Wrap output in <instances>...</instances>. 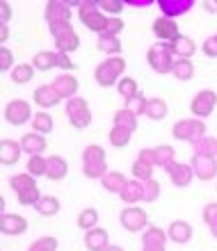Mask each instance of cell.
<instances>
[{
  "instance_id": "6da1fadb",
  "label": "cell",
  "mask_w": 217,
  "mask_h": 251,
  "mask_svg": "<svg viewBox=\"0 0 217 251\" xmlns=\"http://www.w3.org/2000/svg\"><path fill=\"white\" fill-rule=\"evenodd\" d=\"M106 151L99 144H89L82 151V174L87 178H103L108 174Z\"/></svg>"
},
{
  "instance_id": "7a4b0ae2",
  "label": "cell",
  "mask_w": 217,
  "mask_h": 251,
  "mask_svg": "<svg viewBox=\"0 0 217 251\" xmlns=\"http://www.w3.org/2000/svg\"><path fill=\"white\" fill-rule=\"evenodd\" d=\"M124 69H126V60L124 57H108L106 62H101L94 71V78L101 87H112L117 85L119 80L124 78Z\"/></svg>"
},
{
  "instance_id": "3957f363",
  "label": "cell",
  "mask_w": 217,
  "mask_h": 251,
  "mask_svg": "<svg viewBox=\"0 0 217 251\" xmlns=\"http://www.w3.org/2000/svg\"><path fill=\"white\" fill-rule=\"evenodd\" d=\"M78 19H80V23H82L85 27H89L92 32L103 34V30H106L108 19H110V16H106V14L101 12L99 2L89 0V2H82V5H80V9H78Z\"/></svg>"
},
{
  "instance_id": "277c9868",
  "label": "cell",
  "mask_w": 217,
  "mask_h": 251,
  "mask_svg": "<svg viewBox=\"0 0 217 251\" xmlns=\"http://www.w3.org/2000/svg\"><path fill=\"white\" fill-rule=\"evenodd\" d=\"M146 60H149V66H151L156 73H160V75L171 73L174 62H176V60H174V55H171L169 44H163V41H158V44H153V46L149 48Z\"/></svg>"
},
{
  "instance_id": "5b68a950",
  "label": "cell",
  "mask_w": 217,
  "mask_h": 251,
  "mask_svg": "<svg viewBox=\"0 0 217 251\" xmlns=\"http://www.w3.org/2000/svg\"><path fill=\"white\" fill-rule=\"evenodd\" d=\"M51 34H53V39H55V48H57V53L71 55L73 50H78L80 37H78V32L71 27V23L51 25Z\"/></svg>"
},
{
  "instance_id": "8992f818",
  "label": "cell",
  "mask_w": 217,
  "mask_h": 251,
  "mask_svg": "<svg viewBox=\"0 0 217 251\" xmlns=\"http://www.w3.org/2000/svg\"><path fill=\"white\" fill-rule=\"evenodd\" d=\"M66 117H69V121H71L73 128H78V130H85L87 126L92 124V110H89V103H87L85 99H80V96H76V99L66 100Z\"/></svg>"
},
{
  "instance_id": "52a82bcc",
  "label": "cell",
  "mask_w": 217,
  "mask_h": 251,
  "mask_svg": "<svg viewBox=\"0 0 217 251\" xmlns=\"http://www.w3.org/2000/svg\"><path fill=\"white\" fill-rule=\"evenodd\" d=\"M171 135H174V139H178V142H190L192 144L194 139L206 135V124L201 119H181L174 124Z\"/></svg>"
},
{
  "instance_id": "ba28073f",
  "label": "cell",
  "mask_w": 217,
  "mask_h": 251,
  "mask_svg": "<svg viewBox=\"0 0 217 251\" xmlns=\"http://www.w3.org/2000/svg\"><path fill=\"white\" fill-rule=\"evenodd\" d=\"M32 117H34L32 107L27 105V100H23V99H14L5 105V121L7 124L23 126V124H27V121L32 119Z\"/></svg>"
},
{
  "instance_id": "9c48e42d",
  "label": "cell",
  "mask_w": 217,
  "mask_h": 251,
  "mask_svg": "<svg viewBox=\"0 0 217 251\" xmlns=\"http://www.w3.org/2000/svg\"><path fill=\"white\" fill-rule=\"evenodd\" d=\"M121 226H124L126 231L131 233H139V231H146V226H149V215H146L142 208H135V205H128L124 212H121V217H119Z\"/></svg>"
},
{
  "instance_id": "30bf717a",
  "label": "cell",
  "mask_w": 217,
  "mask_h": 251,
  "mask_svg": "<svg viewBox=\"0 0 217 251\" xmlns=\"http://www.w3.org/2000/svg\"><path fill=\"white\" fill-rule=\"evenodd\" d=\"M215 103H217V94L211 92V89H201V92H197V96L192 99L190 110L197 119H206L208 114H213Z\"/></svg>"
},
{
  "instance_id": "8fae6325",
  "label": "cell",
  "mask_w": 217,
  "mask_h": 251,
  "mask_svg": "<svg viewBox=\"0 0 217 251\" xmlns=\"http://www.w3.org/2000/svg\"><path fill=\"white\" fill-rule=\"evenodd\" d=\"M44 19H46L48 27L62 25V23H71V5L53 0V2H48L46 9H44Z\"/></svg>"
},
{
  "instance_id": "7c38bea8",
  "label": "cell",
  "mask_w": 217,
  "mask_h": 251,
  "mask_svg": "<svg viewBox=\"0 0 217 251\" xmlns=\"http://www.w3.org/2000/svg\"><path fill=\"white\" fill-rule=\"evenodd\" d=\"M190 167L199 180H213L217 176V160L208 158V155H197V153H194Z\"/></svg>"
},
{
  "instance_id": "4fadbf2b",
  "label": "cell",
  "mask_w": 217,
  "mask_h": 251,
  "mask_svg": "<svg viewBox=\"0 0 217 251\" xmlns=\"http://www.w3.org/2000/svg\"><path fill=\"white\" fill-rule=\"evenodd\" d=\"M153 34L158 37L163 44H171L176 41L181 34H178V25L174 19H167V16H158L153 21Z\"/></svg>"
},
{
  "instance_id": "5bb4252c",
  "label": "cell",
  "mask_w": 217,
  "mask_h": 251,
  "mask_svg": "<svg viewBox=\"0 0 217 251\" xmlns=\"http://www.w3.org/2000/svg\"><path fill=\"white\" fill-rule=\"evenodd\" d=\"M0 231L5 235H23L27 231V219L23 215H16V212H2Z\"/></svg>"
},
{
  "instance_id": "9a60e30c",
  "label": "cell",
  "mask_w": 217,
  "mask_h": 251,
  "mask_svg": "<svg viewBox=\"0 0 217 251\" xmlns=\"http://www.w3.org/2000/svg\"><path fill=\"white\" fill-rule=\"evenodd\" d=\"M167 176L171 178V183L176 187H188L192 183V178H194V172H192L190 165H183V162H171L167 169Z\"/></svg>"
},
{
  "instance_id": "2e32d148",
  "label": "cell",
  "mask_w": 217,
  "mask_h": 251,
  "mask_svg": "<svg viewBox=\"0 0 217 251\" xmlns=\"http://www.w3.org/2000/svg\"><path fill=\"white\" fill-rule=\"evenodd\" d=\"M53 87H55V92L59 94V99H66V100L76 99V94H78V80H76V75H71V73L57 75V78L53 80Z\"/></svg>"
},
{
  "instance_id": "e0dca14e",
  "label": "cell",
  "mask_w": 217,
  "mask_h": 251,
  "mask_svg": "<svg viewBox=\"0 0 217 251\" xmlns=\"http://www.w3.org/2000/svg\"><path fill=\"white\" fill-rule=\"evenodd\" d=\"M194 5V0H158V7L163 16L167 19H176V16H183L188 14Z\"/></svg>"
},
{
  "instance_id": "ac0fdd59",
  "label": "cell",
  "mask_w": 217,
  "mask_h": 251,
  "mask_svg": "<svg viewBox=\"0 0 217 251\" xmlns=\"http://www.w3.org/2000/svg\"><path fill=\"white\" fill-rule=\"evenodd\" d=\"M46 137L39 135V132H26L23 137H21V149L23 153L27 155H41V153L46 151Z\"/></svg>"
},
{
  "instance_id": "d6986e66",
  "label": "cell",
  "mask_w": 217,
  "mask_h": 251,
  "mask_svg": "<svg viewBox=\"0 0 217 251\" xmlns=\"http://www.w3.org/2000/svg\"><path fill=\"white\" fill-rule=\"evenodd\" d=\"M192 226L183 219H176V222H171L169 228H167V238L171 242H176V245H185V242H190L192 240Z\"/></svg>"
},
{
  "instance_id": "ffe728a7",
  "label": "cell",
  "mask_w": 217,
  "mask_h": 251,
  "mask_svg": "<svg viewBox=\"0 0 217 251\" xmlns=\"http://www.w3.org/2000/svg\"><path fill=\"white\" fill-rule=\"evenodd\" d=\"M85 247L89 251H106L110 247V238H108L106 228H92V231H85Z\"/></svg>"
},
{
  "instance_id": "44dd1931",
  "label": "cell",
  "mask_w": 217,
  "mask_h": 251,
  "mask_svg": "<svg viewBox=\"0 0 217 251\" xmlns=\"http://www.w3.org/2000/svg\"><path fill=\"white\" fill-rule=\"evenodd\" d=\"M21 153H23L21 142H14V139H9V137H5L0 142V162H2V165H16L21 158Z\"/></svg>"
},
{
  "instance_id": "7402d4cb",
  "label": "cell",
  "mask_w": 217,
  "mask_h": 251,
  "mask_svg": "<svg viewBox=\"0 0 217 251\" xmlns=\"http://www.w3.org/2000/svg\"><path fill=\"white\" fill-rule=\"evenodd\" d=\"M59 94L55 92L53 85H41L34 89V103L41 107V110H48V107H53L59 103Z\"/></svg>"
},
{
  "instance_id": "603a6c76",
  "label": "cell",
  "mask_w": 217,
  "mask_h": 251,
  "mask_svg": "<svg viewBox=\"0 0 217 251\" xmlns=\"http://www.w3.org/2000/svg\"><path fill=\"white\" fill-rule=\"evenodd\" d=\"M169 48H171V55H176L178 60H190L192 55L197 53V46H194V41H192L190 37H185V34H181L176 41H171Z\"/></svg>"
},
{
  "instance_id": "cb8c5ba5",
  "label": "cell",
  "mask_w": 217,
  "mask_h": 251,
  "mask_svg": "<svg viewBox=\"0 0 217 251\" xmlns=\"http://www.w3.org/2000/svg\"><path fill=\"white\" fill-rule=\"evenodd\" d=\"M121 201L128 205H135L137 201H142L144 199V183L142 180H128V185L121 190Z\"/></svg>"
},
{
  "instance_id": "d4e9b609",
  "label": "cell",
  "mask_w": 217,
  "mask_h": 251,
  "mask_svg": "<svg viewBox=\"0 0 217 251\" xmlns=\"http://www.w3.org/2000/svg\"><path fill=\"white\" fill-rule=\"evenodd\" d=\"M69 172V165L62 155H51L48 158V169H46V178L48 180H62Z\"/></svg>"
},
{
  "instance_id": "484cf974",
  "label": "cell",
  "mask_w": 217,
  "mask_h": 251,
  "mask_svg": "<svg viewBox=\"0 0 217 251\" xmlns=\"http://www.w3.org/2000/svg\"><path fill=\"white\" fill-rule=\"evenodd\" d=\"M32 66L37 71H51L57 66V50H39L32 57Z\"/></svg>"
},
{
  "instance_id": "4316f807",
  "label": "cell",
  "mask_w": 217,
  "mask_h": 251,
  "mask_svg": "<svg viewBox=\"0 0 217 251\" xmlns=\"http://www.w3.org/2000/svg\"><path fill=\"white\" fill-rule=\"evenodd\" d=\"M171 162H176L174 146L160 144V146H156V149H153V165H156V167H164V169H167Z\"/></svg>"
},
{
  "instance_id": "83f0119b",
  "label": "cell",
  "mask_w": 217,
  "mask_h": 251,
  "mask_svg": "<svg viewBox=\"0 0 217 251\" xmlns=\"http://www.w3.org/2000/svg\"><path fill=\"white\" fill-rule=\"evenodd\" d=\"M101 185L106 187L108 192H114V194H121L126 185H128V180L121 172H108L103 178H101Z\"/></svg>"
},
{
  "instance_id": "f1b7e54d",
  "label": "cell",
  "mask_w": 217,
  "mask_h": 251,
  "mask_svg": "<svg viewBox=\"0 0 217 251\" xmlns=\"http://www.w3.org/2000/svg\"><path fill=\"white\" fill-rule=\"evenodd\" d=\"M37 212H39L41 217H55L59 212V201L57 197H51V194H41V199L37 201Z\"/></svg>"
},
{
  "instance_id": "f546056e",
  "label": "cell",
  "mask_w": 217,
  "mask_h": 251,
  "mask_svg": "<svg viewBox=\"0 0 217 251\" xmlns=\"http://www.w3.org/2000/svg\"><path fill=\"white\" fill-rule=\"evenodd\" d=\"M192 149L197 155H208V158H217V139L215 137H199L192 142Z\"/></svg>"
},
{
  "instance_id": "4dcf8cb0",
  "label": "cell",
  "mask_w": 217,
  "mask_h": 251,
  "mask_svg": "<svg viewBox=\"0 0 217 251\" xmlns=\"http://www.w3.org/2000/svg\"><path fill=\"white\" fill-rule=\"evenodd\" d=\"M9 187H12L16 194H21V192H27L32 190V187H37V180H34L32 174H16V176H12L9 178Z\"/></svg>"
},
{
  "instance_id": "1f68e13d",
  "label": "cell",
  "mask_w": 217,
  "mask_h": 251,
  "mask_svg": "<svg viewBox=\"0 0 217 251\" xmlns=\"http://www.w3.org/2000/svg\"><path fill=\"white\" fill-rule=\"evenodd\" d=\"M34 71L37 69L32 64H16L12 69V82L14 85H27L34 78Z\"/></svg>"
},
{
  "instance_id": "d6a6232c",
  "label": "cell",
  "mask_w": 217,
  "mask_h": 251,
  "mask_svg": "<svg viewBox=\"0 0 217 251\" xmlns=\"http://www.w3.org/2000/svg\"><path fill=\"white\" fill-rule=\"evenodd\" d=\"M167 231L158 228V226H146V231L142 233V245H163L167 242Z\"/></svg>"
},
{
  "instance_id": "836d02e7",
  "label": "cell",
  "mask_w": 217,
  "mask_h": 251,
  "mask_svg": "<svg viewBox=\"0 0 217 251\" xmlns=\"http://www.w3.org/2000/svg\"><path fill=\"white\" fill-rule=\"evenodd\" d=\"M131 135H133V130L124 128V126H112V130H110V144L117 146V149H124V146L131 144Z\"/></svg>"
},
{
  "instance_id": "e575fe53",
  "label": "cell",
  "mask_w": 217,
  "mask_h": 251,
  "mask_svg": "<svg viewBox=\"0 0 217 251\" xmlns=\"http://www.w3.org/2000/svg\"><path fill=\"white\" fill-rule=\"evenodd\" d=\"M53 130V117L48 112H34L32 117V132H39V135H46V132Z\"/></svg>"
},
{
  "instance_id": "d590c367",
  "label": "cell",
  "mask_w": 217,
  "mask_h": 251,
  "mask_svg": "<svg viewBox=\"0 0 217 251\" xmlns=\"http://www.w3.org/2000/svg\"><path fill=\"white\" fill-rule=\"evenodd\" d=\"M167 112H169V107H167V103L163 99H149V105H146V117L149 119L160 121L167 117Z\"/></svg>"
},
{
  "instance_id": "8d00e7d4",
  "label": "cell",
  "mask_w": 217,
  "mask_h": 251,
  "mask_svg": "<svg viewBox=\"0 0 217 251\" xmlns=\"http://www.w3.org/2000/svg\"><path fill=\"white\" fill-rule=\"evenodd\" d=\"M96 48L101 53H108L110 57H117L121 53V41H119V37H99Z\"/></svg>"
},
{
  "instance_id": "74e56055",
  "label": "cell",
  "mask_w": 217,
  "mask_h": 251,
  "mask_svg": "<svg viewBox=\"0 0 217 251\" xmlns=\"http://www.w3.org/2000/svg\"><path fill=\"white\" fill-rule=\"evenodd\" d=\"M171 75L176 80H192V75H194V64H192L190 60H176L174 62V69H171Z\"/></svg>"
},
{
  "instance_id": "f35d334b",
  "label": "cell",
  "mask_w": 217,
  "mask_h": 251,
  "mask_svg": "<svg viewBox=\"0 0 217 251\" xmlns=\"http://www.w3.org/2000/svg\"><path fill=\"white\" fill-rule=\"evenodd\" d=\"M96 224H99V212L94 208H85L78 215V226L82 231H92V228H96Z\"/></svg>"
},
{
  "instance_id": "ab89813d",
  "label": "cell",
  "mask_w": 217,
  "mask_h": 251,
  "mask_svg": "<svg viewBox=\"0 0 217 251\" xmlns=\"http://www.w3.org/2000/svg\"><path fill=\"white\" fill-rule=\"evenodd\" d=\"M114 126H124V128H128V130H135L137 128V117L131 112V110H117L114 112Z\"/></svg>"
},
{
  "instance_id": "60d3db41",
  "label": "cell",
  "mask_w": 217,
  "mask_h": 251,
  "mask_svg": "<svg viewBox=\"0 0 217 251\" xmlns=\"http://www.w3.org/2000/svg\"><path fill=\"white\" fill-rule=\"evenodd\" d=\"M146 105H149V99H146L144 94H135L133 99L126 100V110H131L135 117H139V114H146Z\"/></svg>"
},
{
  "instance_id": "b9f144b4",
  "label": "cell",
  "mask_w": 217,
  "mask_h": 251,
  "mask_svg": "<svg viewBox=\"0 0 217 251\" xmlns=\"http://www.w3.org/2000/svg\"><path fill=\"white\" fill-rule=\"evenodd\" d=\"M46 169H48V158H44V155H30V160H27V174H32V176H46Z\"/></svg>"
},
{
  "instance_id": "7bdbcfd3",
  "label": "cell",
  "mask_w": 217,
  "mask_h": 251,
  "mask_svg": "<svg viewBox=\"0 0 217 251\" xmlns=\"http://www.w3.org/2000/svg\"><path fill=\"white\" fill-rule=\"evenodd\" d=\"M117 92L128 100V99H133L135 94H139V89H137V82H135V80L128 78V75H124V78L117 82Z\"/></svg>"
},
{
  "instance_id": "ee69618b",
  "label": "cell",
  "mask_w": 217,
  "mask_h": 251,
  "mask_svg": "<svg viewBox=\"0 0 217 251\" xmlns=\"http://www.w3.org/2000/svg\"><path fill=\"white\" fill-rule=\"evenodd\" d=\"M151 174H153V165H149V162H144V160H139V158L133 162V176L137 180L144 183V180L151 178Z\"/></svg>"
},
{
  "instance_id": "f6af8a7d",
  "label": "cell",
  "mask_w": 217,
  "mask_h": 251,
  "mask_svg": "<svg viewBox=\"0 0 217 251\" xmlns=\"http://www.w3.org/2000/svg\"><path fill=\"white\" fill-rule=\"evenodd\" d=\"M27 251H57V238L46 235V238L34 240L32 245L27 247Z\"/></svg>"
},
{
  "instance_id": "bcb514c9",
  "label": "cell",
  "mask_w": 217,
  "mask_h": 251,
  "mask_svg": "<svg viewBox=\"0 0 217 251\" xmlns=\"http://www.w3.org/2000/svg\"><path fill=\"white\" fill-rule=\"evenodd\" d=\"M160 197V183L156 178H149V180H144V203H153L156 199Z\"/></svg>"
},
{
  "instance_id": "7dc6e473",
  "label": "cell",
  "mask_w": 217,
  "mask_h": 251,
  "mask_svg": "<svg viewBox=\"0 0 217 251\" xmlns=\"http://www.w3.org/2000/svg\"><path fill=\"white\" fill-rule=\"evenodd\" d=\"M119 32H124V21L119 19V16H110L106 30H103V34H99V37H119Z\"/></svg>"
},
{
  "instance_id": "c3c4849f",
  "label": "cell",
  "mask_w": 217,
  "mask_h": 251,
  "mask_svg": "<svg viewBox=\"0 0 217 251\" xmlns=\"http://www.w3.org/2000/svg\"><path fill=\"white\" fill-rule=\"evenodd\" d=\"M99 7L103 14L117 16V14H121V9H124V2H121V0H103V2H99Z\"/></svg>"
},
{
  "instance_id": "681fc988",
  "label": "cell",
  "mask_w": 217,
  "mask_h": 251,
  "mask_svg": "<svg viewBox=\"0 0 217 251\" xmlns=\"http://www.w3.org/2000/svg\"><path fill=\"white\" fill-rule=\"evenodd\" d=\"M0 69L2 71H9V69H14V55L9 48H0Z\"/></svg>"
},
{
  "instance_id": "f907efd6",
  "label": "cell",
  "mask_w": 217,
  "mask_h": 251,
  "mask_svg": "<svg viewBox=\"0 0 217 251\" xmlns=\"http://www.w3.org/2000/svg\"><path fill=\"white\" fill-rule=\"evenodd\" d=\"M201 217H204V222L208 226H215L217 224V203H208L204 208V212H201Z\"/></svg>"
},
{
  "instance_id": "816d5d0a",
  "label": "cell",
  "mask_w": 217,
  "mask_h": 251,
  "mask_svg": "<svg viewBox=\"0 0 217 251\" xmlns=\"http://www.w3.org/2000/svg\"><path fill=\"white\" fill-rule=\"evenodd\" d=\"M201 50H204L208 57H217V34H213V37H208V39L204 41Z\"/></svg>"
},
{
  "instance_id": "f5cc1de1",
  "label": "cell",
  "mask_w": 217,
  "mask_h": 251,
  "mask_svg": "<svg viewBox=\"0 0 217 251\" xmlns=\"http://www.w3.org/2000/svg\"><path fill=\"white\" fill-rule=\"evenodd\" d=\"M57 69H64V71H71V69H76V64L71 62V57L64 53H57Z\"/></svg>"
},
{
  "instance_id": "db71d44e",
  "label": "cell",
  "mask_w": 217,
  "mask_h": 251,
  "mask_svg": "<svg viewBox=\"0 0 217 251\" xmlns=\"http://www.w3.org/2000/svg\"><path fill=\"white\" fill-rule=\"evenodd\" d=\"M139 160H144V162H149V165H153V149H142V151L137 153ZM156 167V165H153Z\"/></svg>"
},
{
  "instance_id": "11a10c76",
  "label": "cell",
  "mask_w": 217,
  "mask_h": 251,
  "mask_svg": "<svg viewBox=\"0 0 217 251\" xmlns=\"http://www.w3.org/2000/svg\"><path fill=\"white\" fill-rule=\"evenodd\" d=\"M0 9H2V16H0V19H2V25H7V21L12 19V7H9V2H2Z\"/></svg>"
},
{
  "instance_id": "9f6ffc18",
  "label": "cell",
  "mask_w": 217,
  "mask_h": 251,
  "mask_svg": "<svg viewBox=\"0 0 217 251\" xmlns=\"http://www.w3.org/2000/svg\"><path fill=\"white\" fill-rule=\"evenodd\" d=\"M126 5H133V7H149V5H153V0H128Z\"/></svg>"
},
{
  "instance_id": "6f0895ef",
  "label": "cell",
  "mask_w": 217,
  "mask_h": 251,
  "mask_svg": "<svg viewBox=\"0 0 217 251\" xmlns=\"http://www.w3.org/2000/svg\"><path fill=\"white\" fill-rule=\"evenodd\" d=\"M142 251H164L163 245H142Z\"/></svg>"
},
{
  "instance_id": "680465c9",
  "label": "cell",
  "mask_w": 217,
  "mask_h": 251,
  "mask_svg": "<svg viewBox=\"0 0 217 251\" xmlns=\"http://www.w3.org/2000/svg\"><path fill=\"white\" fill-rule=\"evenodd\" d=\"M7 39H9V27H7V25H2V27H0V41L5 44Z\"/></svg>"
},
{
  "instance_id": "91938a15",
  "label": "cell",
  "mask_w": 217,
  "mask_h": 251,
  "mask_svg": "<svg viewBox=\"0 0 217 251\" xmlns=\"http://www.w3.org/2000/svg\"><path fill=\"white\" fill-rule=\"evenodd\" d=\"M204 7L208 9V12H217V0H215V2H213V0H206Z\"/></svg>"
},
{
  "instance_id": "94428289",
  "label": "cell",
  "mask_w": 217,
  "mask_h": 251,
  "mask_svg": "<svg viewBox=\"0 0 217 251\" xmlns=\"http://www.w3.org/2000/svg\"><path fill=\"white\" fill-rule=\"evenodd\" d=\"M106 251H124V249H121V247H117V245H110Z\"/></svg>"
},
{
  "instance_id": "6125c7cd",
  "label": "cell",
  "mask_w": 217,
  "mask_h": 251,
  "mask_svg": "<svg viewBox=\"0 0 217 251\" xmlns=\"http://www.w3.org/2000/svg\"><path fill=\"white\" fill-rule=\"evenodd\" d=\"M211 233H213V238L217 240V224H215V226H211Z\"/></svg>"
}]
</instances>
